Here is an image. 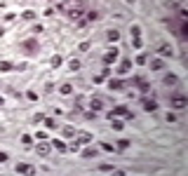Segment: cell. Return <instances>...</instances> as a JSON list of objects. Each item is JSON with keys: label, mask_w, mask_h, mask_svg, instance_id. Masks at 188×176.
I'll list each match as a JSON object with an SVG mask.
<instances>
[{"label": "cell", "mask_w": 188, "mask_h": 176, "mask_svg": "<svg viewBox=\"0 0 188 176\" xmlns=\"http://www.w3.org/2000/svg\"><path fill=\"white\" fill-rule=\"evenodd\" d=\"M186 103H188V101H186V96H183V94L172 96V106H174V108H179V110H181V108H186Z\"/></svg>", "instance_id": "6da1fadb"}, {"label": "cell", "mask_w": 188, "mask_h": 176, "mask_svg": "<svg viewBox=\"0 0 188 176\" xmlns=\"http://www.w3.org/2000/svg\"><path fill=\"white\" fill-rule=\"evenodd\" d=\"M158 52H160L162 56H172V54H174V49H172V45L160 42V45H158Z\"/></svg>", "instance_id": "7a4b0ae2"}, {"label": "cell", "mask_w": 188, "mask_h": 176, "mask_svg": "<svg viewBox=\"0 0 188 176\" xmlns=\"http://www.w3.org/2000/svg\"><path fill=\"white\" fill-rule=\"evenodd\" d=\"M50 143H45V139L40 141V143H38V155H43V157H47V155H50Z\"/></svg>", "instance_id": "3957f363"}, {"label": "cell", "mask_w": 188, "mask_h": 176, "mask_svg": "<svg viewBox=\"0 0 188 176\" xmlns=\"http://www.w3.org/2000/svg\"><path fill=\"white\" fill-rule=\"evenodd\" d=\"M14 171H17V174H31V171H33V167H31V164H26V162H19L17 167H14Z\"/></svg>", "instance_id": "277c9868"}, {"label": "cell", "mask_w": 188, "mask_h": 176, "mask_svg": "<svg viewBox=\"0 0 188 176\" xmlns=\"http://www.w3.org/2000/svg\"><path fill=\"white\" fill-rule=\"evenodd\" d=\"M115 56H118V49H108V52L104 54V63H106V66H108V63H113V61H115Z\"/></svg>", "instance_id": "5b68a950"}, {"label": "cell", "mask_w": 188, "mask_h": 176, "mask_svg": "<svg viewBox=\"0 0 188 176\" xmlns=\"http://www.w3.org/2000/svg\"><path fill=\"white\" fill-rule=\"evenodd\" d=\"M111 115H122V117H132V113H127V108H125V106H115Z\"/></svg>", "instance_id": "8992f818"}, {"label": "cell", "mask_w": 188, "mask_h": 176, "mask_svg": "<svg viewBox=\"0 0 188 176\" xmlns=\"http://www.w3.org/2000/svg\"><path fill=\"white\" fill-rule=\"evenodd\" d=\"M162 68H165L162 59H151V70H162Z\"/></svg>", "instance_id": "52a82bcc"}, {"label": "cell", "mask_w": 188, "mask_h": 176, "mask_svg": "<svg viewBox=\"0 0 188 176\" xmlns=\"http://www.w3.org/2000/svg\"><path fill=\"white\" fill-rule=\"evenodd\" d=\"M106 40H108V42H118V40H120V33H118V31H108Z\"/></svg>", "instance_id": "ba28073f"}, {"label": "cell", "mask_w": 188, "mask_h": 176, "mask_svg": "<svg viewBox=\"0 0 188 176\" xmlns=\"http://www.w3.org/2000/svg\"><path fill=\"white\" fill-rule=\"evenodd\" d=\"M143 108H146L148 113H153V110H158V103H155V101H151V99H148V101H143Z\"/></svg>", "instance_id": "9c48e42d"}, {"label": "cell", "mask_w": 188, "mask_h": 176, "mask_svg": "<svg viewBox=\"0 0 188 176\" xmlns=\"http://www.w3.org/2000/svg\"><path fill=\"white\" fill-rule=\"evenodd\" d=\"M134 82H136V85H139V87L143 89V92H148V89H151V85H148V82H146L143 78H134Z\"/></svg>", "instance_id": "30bf717a"}, {"label": "cell", "mask_w": 188, "mask_h": 176, "mask_svg": "<svg viewBox=\"0 0 188 176\" xmlns=\"http://www.w3.org/2000/svg\"><path fill=\"white\" fill-rule=\"evenodd\" d=\"M108 87H111V89H122V87H125V82H122V80H111Z\"/></svg>", "instance_id": "8fae6325"}, {"label": "cell", "mask_w": 188, "mask_h": 176, "mask_svg": "<svg viewBox=\"0 0 188 176\" xmlns=\"http://www.w3.org/2000/svg\"><path fill=\"white\" fill-rule=\"evenodd\" d=\"M176 82H179V78H176V75H165V85H167V87H169V85H176Z\"/></svg>", "instance_id": "7c38bea8"}, {"label": "cell", "mask_w": 188, "mask_h": 176, "mask_svg": "<svg viewBox=\"0 0 188 176\" xmlns=\"http://www.w3.org/2000/svg\"><path fill=\"white\" fill-rule=\"evenodd\" d=\"M71 92H73V87H71V85H61V87H59V94H63V96H68Z\"/></svg>", "instance_id": "4fadbf2b"}, {"label": "cell", "mask_w": 188, "mask_h": 176, "mask_svg": "<svg viewBox=\"0 0 188 176\" xmlns=\"http://www.w3.org/2000/svg\"><path fill=\"white\" fill-rule=\"evenodd\" d=\"M92 110H101V108H104V103H101V101H99V99H92Z\"/></svg>", "instance_id": "5bb4252c"}, {"label": "cell", "mask_w": 188, "mask_h": 176, "mask_svg": "<svg viewBox=\"0 0 188 176\" xmlns=\"http://www.w3.org/2000/svg\"><path fill=\"white\" fill-rule=\"evenodd\" d=\"M52 146H54L56 150H59V153H63V150H66V143H63V141H54Z\"/></svg>", "instance_id": "9a60e30c"}, {"label": "cell", "mask_w": 188, "mask_h": 176, "mask_svg": "<svg viewBox=\"0 0 188 176\" xmlns=\"http://www.w3.org/2000/svg\"><path fill=\"white\" fill-rule=\"evenodd\" d=\"M63 136H66V139H71V136H75V132H73V127H66V129H63Z\"/></svg>", "instance_id": "2e32d148"}, {"label": "cell", "mask_w": 188, "mask_h": 176, "mask_svg": "<svg viewBox=\"0 0 188 176\" xmlns=\"http://www.w3.org/2000/svg\"><path fill=\"white\" fill-rule=\"evenodd\" d=\"M136 63H139V66H143V63H148V59H146V54H139V56H136Z\"/></svg>", "instance_id": "e0dca14e"}, {"label": "cell", "mask_w": 188, "mask_h": 176, "mask_svg": "<svg viewBox=\"0 0 188 176\" xmlns=\"http://www.w3.org/2000/svg\"><path fill=\"white\" fill-rule=\"evenodd\" d=\"M87 19H90V21H97V19H99V12H94V9L87 12Z\"/></svg>", "instance_id": "ac0fdd59"}, {"label": "cell", "mask_w": 188, "mask_h": 176, "mask_svg": "<svg viewBox=\"0 0 188 176\" xmlns=\"http://www.w3.org/2000/svg\"><path fill=\"white\" fill-rule=\"evenodd\" d=\"M129 66H132V61H122V66H120V73H125V70H129Z\"/></svg>", "instance_id": "d6986e66"}, {"label": "cell", "mask_w": 188, "mask_h": 176, "mask_svg": "<svg viewBox=\"0 0 188 176\" xmlns=\"http://www.w3.org/2000/svg\"><path fill=\"white\" fill-rule=\"evenodd\" d=\"M129 33L134 35V38H139V33H141V28H139V26H132V31H129Z\"/></svg>", "instance_id": "ffe728a7"}, {"label": "cell", "mask_w": 188, "mask_h": 176, "mask_svg": "<svg viewBox=\"0 0 188 176\" xmlns=\"http://www.w3.org/2000/svg\"><path fill=\"white\" fill-rule=\"evenodd\" d=\"M9 68H12V63H9V61H2V63H0V70H9Z\"/></svg>", "instance_id": "44dd1931"}, {"label": "cell", "mask_w": 188, "mask_h": 176, "mask_svg": "<svg viewBox=\"0 0 188 176\" xmlns=\"http://www.w3.org/2000/svg\"><path fill=\"white\" fill-rule=\"evenodd\" d=\"M127 146H129V141H127V139H122V141H118V148H127Z\"/></svg>", "instance_id": "7402d4cb"}, {"label": "cell", "mask_w": 188, "mask_h": 176, "mask_svg": "<svg viewBox=\"0 0 188 176\" xmlns=\"http://www.w3.org/2000/svg\"><path fill=\"white\" fill-rule=\"evenodd\" d=\"M111 122H113V129H122V122H118V120H113V117H111Z\"/></svg>", "instance_id": "603a6c76"}, {"label": "cell", "mask_w": 188, "mask_h": 176, "mask_svg": "<svg viewBox=\"0 0 188 176\" xmlns=\"http://www.w3.org/2000/svg\"><path fill=\"white\" fill-rule=\"evenodd\" d=\"M101 148L106 150V153H113V146H111V143H101Z\"/></svg>", "instance_id": "cb8c5ba5"}, {"label": "cell", "mask_w": 188, "mask_h": 176, "mask_svg": "<svg viewBox=\"0 0 188 176\" xmlns=\"http://www.w3.org/2000/svg\"><path fill=\"white\" fill-rule=\"evenodd\" d=\"M71 68L78 70V68H80V61H78V59H73V61H71Z\"/></svg>", "instance_id": "d4e9b609"}, {"label": "cell", "mask_w": 188, "mask_h": 176, "mask_svg": "<svg viewBox=\"0 0 188 176\" xmlns=\"http://www.w3.org/2000/svg\"><path fill=\"white\" fill-rule=\"evenodd\" d=\"M99 169H101V171H106V174H108V171H113V167H111V164H101Z\"/></svg>", "instance_id": "484cf974"}, {"label": "cell", "mask_w": 188, "mask_h": 176, "mask_svg": "<svg viewBox=\"0 0 188 176\" xmlns=\"http://www.w3.org/2000/svg\"><path fill=\"white\" fill-rule=\"evenodd\" d=\"M94 153H97V150H92V148H87V150H85V153H82V155H85V157H92V155H94Z\"/></svg>", "instance_id": "4316f807"}, {"label": "cell", "mask_w": 188, "mask_h": 176, "mask_svg": "<svg viewBox=\"0 0 188 176\" xmlns=\"http://www.w3.org/2000/svg\"><path fill=\"white\" fill-rule=\"evenodd\" d=\"M52 66H61V56H54V59H52Z\"/></svg>", "instance_id": "83f0119b"}, {"label": "cell", "mask_w": 188, "mask_h": 176, "mask_svg": "<svg viewBox=\"0 0 188 176\" xmlns=\"http://www.w3.org/2000/svg\"><path fill=\"white\" fill-rule=\"evenodd\" d=\"M21 17H24V19H36V14H33V12H24Z\"/></svg>", "instance_id": "f1b7e54d"}, {"label": "cell", "mask_w": 188, "mask_h": 176, "mask_svg": "<svg viewBox=\"0 0 188 176\" xmlns=\"http://www.w3.org/2000/svg\"><path fill=\"white\" fill-rule=\"evenodd\" d=\"M80 141H82V143H87V141H92V136H90V134H82Z\"/></svg>", "instance_id": "f546056e"}, {"label": "cell", "mask_w": 188, "mask_h": 176, "mask_svg": "<svg viewBox=\"0 0 188 176\" xmlns=\"http://www.w3.org/2000/svg\"><path fill=\"white\" fill-rule=\"evenodd\" d=\"M5 160H7V155H5V153H0V162H5Z\"/></svg>", "instance_id": "4dcf8cb0"}, {"label": "cell", "mask_w": 188, "mask_h": 176, "mask_svg": "<svg viewBox=\"0 0 188 176\" xmlns=\"http://www.w3.org/2000/svg\"><path fill=\"white\" fill-rule=\"evenodd\" d=\"M127 2H129V5H132V2H134V0H127Z\"/></svg>", "instance_id": "1f68e13d"}]
</instances>
